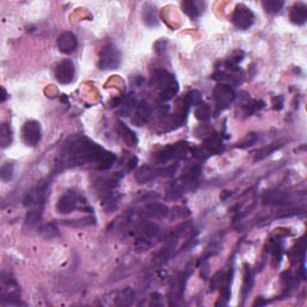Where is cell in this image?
<instances>
[{
    "label": "cell",
    "mask_w": 307,
    "mask_h": 307,
    "mask_svg": "<svg viewBox=\"0 0 307 307\" xmlns=\"http://www.w3.org/2000/svg\"><path fill=\"white\" fill-rule=\"evenodd\" d=\"M57 44L59 51L61 52L62 54H66L67 56V54L73 53V52L77 49L78 41L75 34L71 33V31H65V33H62L61 35L58 38Z\"/></svg>",
    "instance_id": "cell-13"
},
{
    "label": "cell",
    "mask_w": 307,
    "mask_h": 307,
    "mask_svg": "<svg viewBox=\"0 0 307 307\" xmlns=\"http://www.w3.org/2000/svg\"><path fill=\"white\" fill-rule=\"evenodd\" d=\"M118 131H119V135L122 136L123 141H124L127 145L130 146L137 145L138 143L137 136H136V133L133 132L130 127H127L124 123L119 122V124H118Z\"/></svg>",
    "instance_id": "cell-22"
},
{
    "label": "cell",
    "mask_w": 307,
    "mask_h": 307,
    "mask_svg": "<svg viewBox=\"0 0 307 307\" xmlns=\"http://www.w3.org/2000/svg\"><path fill=\"white\" fill-rule=\"evenodd\" d=\"M188 145L186 142H180V143L174 144V145L166 146L161 150L156 151L153 155V161L156 164H164L167 162L175 161V160L182 159L187 153Z\"/></svg>",
    "instance_id": "cell-5"
},
{
    "label": "cell",
    "mask_w": 307,
    "mask_h": 307,
    "mask_svg": "<svg viewBox=\"0 0 307 307\" xmlns=\"http://www.w3.org/2000/svg\"><path fill=\"white\" fill-rule=\"evenodd\" d=\"M263 202L266 205H285L290 202L289 196L281 191H267L263 197Z\"/></svg>",
    "instance_id": "cell-18"
},
{
    "label": "cell",
    "mask_w": 307,
    "mask_h": 307,
    "mask_svg": "<svg viewBox=\"0 0 307 307\" xmlns=\"http://www.w3.org/2000/svg\"><path fill=\"white\" fill-rule=\"evenodd\" d=\"M1 91H2V98H1V102H4L5 100L7 99V94H6V90H5V88H1Z\"/></svg>",
    "instance_id": "cell-43"
},
{
    "label": "cell",
    "mask_w": 307,
    "mask_h": 307,
    "mask_svg": "<svg viewBox=\"0 0 307 307\" xmlns=\"http://www.w3.org/2000/svg\"><path fill=\"white\" fill-rule=\"evenodd\" d=\"M169 210L166 205L161 203H150L148 205L144 206L143 211H142V216L145 219H164L168 216Z\"/></svg>",
    "instance_id": "cell-14"
},
{
    "label": "cell",
    "mask_w": 307,
    "mask_h": 307,
    "mask_svg": "<svg viewBox=\"0 0 307 307\" xmlns=\"http://www.w3.org/2000/svg\"><path fill=\"white\" fill-rule=\"evenodd\" d=\"M75 65L69 59L61 60L57 65L54 77L60 84H70L75 78Z\"/></svg>",
    "instance_id": "cell-11"
},
{
    "label": "cell",
    "mask_w": 307,
    "mask_h": 307,
    "mask_svg": "<svg viewBox=\"0 0 307 307\" xmlns=\"http://www.w3.org/2000/svg\"><path fill=\"white\" fill-rule=\"evenodd\" d=\"M151 109L150 104L146 101H140L136 106V111H135V118H133V122L136 123L138 126H142L150 120L151 118Z\"/></svg>",
    "instance_id": "cell-15"
},
{
    "label": "cell",
    "mask_w": 307,
    "mask_h": 307,
    "mask_svg": "<svg viewBox=\"0 0 307 307\" xmlns=\"http://www.w3.org/2000/svg\"><path fill=\"white\" fill-rule=\"evenodd\" d=\"M177 81L174 80V77H173L170 73H168L167 71L164 70H156L154 72L153 75V80H151V83H153L154 86H156V88L161 89V90H164V88H167V86L172 85L173 83H175Z\"/></svg>",
    "instance_id": "cell-17"
},
{
    "label": "cell",
    "mask_w": 307,
    "mask_h": 307,
    "mask_svg": "<svg viewBox=\"0 0 307 307\" xmlns=\"http://www.w3.org/2000/svg\"><path fill=\"white\" fill-rule=\"evenodd\" d=\"M1 304L2 305L20 304V289L17 283L6 272H2L1 275Z\"/></svg>",
    "instance_id": "cell-6"
},
{
    "label": "cell",
    "mask_w": 307,
    "mask_h": 307,
    "mask_svg": "<svg viewBox=\"0 0 307 307\" xmlns=\"http://www.w3.org/2000/svg\"><path fill=\"white\" fill-rule=\"evenodd\" d=\"M253 286V272H252L251 267L246 266L245 269V279H244V286H243V298L246 299L248 295Z\"/></svg>",
    "instance_id": "cell-28"
},
{
    "label": "cell",
    "mask_w": 307,
    "mask_h": 307,
    "mask_svg": "<svg viewBox=\"0 0 307 307\" xmlns=\"http://www.w3.org/2000/svg\"><path fill=\"white\" fill-rule=\"evenodd\" d=\"M14 177V166L10 164H5L0 169V178L4 183L10 182Z\"/></svg>",
    "instance_id": "cell-37"
},
{
    "label": "cell",
    "mask_w": 307,
    "mask_h": 307,
    "mask_svg": "<svg viewBox=\"0 0 307 307\" xmlns=\"http://www.w3.org/2000/svg\"><path fill=\"white\" fill-rule=\"evenodd\" d=\"M12 143V131L7 124H2L1 128H0V144H1V148H7V146L11 145Z\"/></svg>",
    "instance_id": "cell-27"
},
{
    "label": "cell",
    "mask_w": 307,
    "mask_h": 307,
    "mask_svg": "<svg viewBox=\"0 0 307 307\" xmlns=\"http://www.w3.org/2000/svg\"><path fill=\"white\" fill-rule=\"evenodd\" d=\"M122 62V53L114 44H107L100 52L99 66L101 70L118 69Z\"/></svg>",
    "instance_id": "cell-7"
},
{
    "label": "cell",
    "mask_w": 307,
    "mask_h": 307,
    "mask_svg": "<svg viewBox=\"0 0 307 307\" xmlns=\"http://www.w3.org/2000/svg\"><path fill=\"white\" fill-rule=\"evenodd\" d=\"M75 210H82V211L85 212H91L93 211V208L89 205L88 201L81 193H78L77 191H66L64 195L60 197L59 201H58L57 211L59 214L66 215L71 214Z\"/></svg>",
    "instance_id": "cell-3"
},
{
    "label": "cell",
    "mask_w": 307,
    "mask_h": 307,
    "mask_svg": "<svg viewBox=\"0 0 307 307\" xmlns=\"http://www.w3.org/2000/svg\"><path fill=\"white\" fill-rule=\"evenodd\" d=\"M305 248H306L305 239L303 238L300 239V241H299L298 244H296L295 247H293L292 251L289 252L292 263H296V262H299L300 259H304V257H305Z\"/></svg>",
    "instance_id": "cell-25"
},
{
    "label": "cell",
    "mask_w": 307,
    "mask_h": 307,
    "mask_svg": "<svg viewBox=\"0 0 307 307\" xmlns=\"http://www.w3.org/2000/svg\"><path fill=\"white\" fill-rule=\"evenodd\" d=\"M264 9L266 10V12L269 14H275V12H279L283 6L282 1H275V0H266L263 1Z\"/></svg>",
    "instance_id": "cell-38"
},
{
    "label": "cell",
    "mask_w": 307,
    "mask_h": 307,
    "mask_svg": "<svg viewBox=\"0 0 307 307\" xmlns=\"http://www.w3.org/2000/svg\"><path fill=\"white\" fill-rule=\"evenodd\" d=\"M225 276H227V275H225L224 271H219L217 274H215L211 279V283H210V290L214 292L215 289L221 287L222 283L225 282Z\"/></svg>",
    "instance_id": "cell-36"
},
{
    "label": "cell",
    "mask_w": 307,
    "mask_h": 307,
    "mask_svg": "<svg viewBox=\"0 0 307 307\" xmlns=\"http://www.w3.org/2000/svg\"><path fill=\"white\" fill-rule=\"evenodd\" d=\"M168 215H169L172 220H182L190 216L191 211L187 208H185V206H175V208L170 210Z\"/></svg>",
    "instance_id": "cell-33"
},
{
    "label": "cell",
    "mask_w": 307,
    "mask_h": 307,
    "mask_svg": "<svg viewBox=\"0 0 307 307\" xmlns=\"http://www.w3.org/2000/svg\"><path fill=\"white\" fill-rule=\"evenodd\" d=\"M143 22L145 23L148 27H156V25L159 24L156 9H155L154 5L145 4L143 6Z\"/></svg>",
    "instance_id": "cell-23"
},
{
    "label": "cell",
    "mask_w": 307,
    "mask_h": 307,
    "mask_svg": "<svg viewBox=\"0 0 307 307\" xmlns=\"http://www.w3.org/2000/svg\"><path fill=\"white\" fill-rule=\"evenodd\" d=\"M104 151V149L89 138L72 136L62 145L61 157L67 166H81L90 162L99 164Z\"/></svg>",
    "instance_id": "cell-1"
},
{
    "label": "cell",
    "mask_w": 307,
    "mask_h": 307,
    "mask_svg": "<svg viewBox=\"0 0 307 307\" xmlns=\"http://www.w3.org/2000/svg\"><path fill=\"white\" fill-rule=\"evenodd\" d=\"M203 149L209 154V156L215 154H221L224 151V143H222L221 136L219 133L210 135L204 142Z\"/></svg>",
    "instance_id": "cell-16"
},
{
    "label": "cell",
    "mask_w": 307,
    "mask_h": 307,
    "mask_svg": "<svg viewBox=\"0 0 307 307\" xmlns=\"http://www.w3.org/2000/svg\"><path fill=\"white\" fill-rule=\"evenodd\" d=\"M257 140H258V137H257L256 133H250V135H247V137L241 142V143H239L238 146H240V148H247V146L256 143Z\"/></svg>",
    "instance_id": "cell-41"
},
{
    "label": "cell",
    "mask_w": 307,
    "mask_h": 307,
    "mask_svg": "<svg viewBox=\"0 0 307 307\" xmlns=\"http://www.w3.org/2000/svg\"><path fill=\"white\" fill-rule=\"evenodd\" d=\"M135 100L132 99V96H127V98L120 100L117 103V107H119V113L123 117H127L131 112L135 109Z\"/></svg>",
    "instance_id": "cell-24"
},
{
    "label": "cell",
    "mask_w": 307,
    "mask_h": 307,
    "mask_svg": "<svg viewBox=\"0 0 307 307\" xmlns=\"http://www.w3.org/2000/svg\"><path fill=\"white\" fill-rule=\"evenodd\" d=\"M202 102V94L198 90H192L190 93H187V95L184 99V104H185L187 108L190 107H197Z\"/></svg>",
    "instance_id": "cell-30"
},
{
    "label": "cell",
    "mask_w": 307,
    "mask_h": 307,
    "mask_svg": "<svg viewBox=\"0 0 307 307\" xmlns=\"http://www.w3.org/2000/svg\"><path fill=\"white\" fill-rule=\"evenodd\" d=\"M214 100L216 102L217 111H224L235 100V91L228 84L221 83L214 89Z\"/></svg>",
    "instance_id": "cell-8"
},
{
    "label": "cell",
    "mask_w": 307,
    "mask_h": 307,
    "mask_svg": "<svg viewBox=\"0 0 307 307\" xmlns=\"http://www.w3.org/2000/svg\"><path fill=\"white\" fill-rule=\"evenodd\" d=\"M22 137L28 146H36L41 141V126L35 120H29L22 128Z\"/></svg>",
    "instance_id": "cell-10"
},
{
    "label": "cell",
    "mask_w": 307,
    "mask_h": 307,
    "mask_svg": "<svg viewBox=\"0 0 307 307\" xmlns=\"http://www.w3.org/2000/svg\"><path fill=\"white\" fill-rule=\"evenodd\" d=\"M157 44H155V51L157 52L159 54H162L166 52L167 48V41L166 40H161V41H157Z\"/></svg>",
    "instance_id": "cell-42"
},
{
    "label": "cell",
    "mask_w": 307,
    "mask_h": 307,
    "mask_svg": "<svg viewBox=\"0 0 307 307\" xmlns=\"http://www.w3.org/2000/svg\"><path fill=\"white\" fill-rule=\"evenodd\" d=\"M49 184L42 183L35 186L30 192L25 196L24 205L28 208V214L25 217V225L31 228L38 225L40 221L42 214H43L44 204H46L47 197H48Z\"/></svg>",
    "instance_id": "cell-2"
},
{
    "label": "cell",
    "mask_w": 307,
    "mask_h": 307,
    "mask_svg": "<svg viewBox=\"0 0 307 307\" xmlns=\"http://www.w3.org/2000/svg\"><path fill=\"white\" fill-rule=\"evenodd\" d=\"M156 177H160L159 169H154L151 167H142L136 172V180L140 184L151 182Z\"/></svg>",
    "instance_id": "cell-20"
},
{
    "label": "cell",
    "mask_w": 307,
    "mask_h": 307,
    "mask_svg": "<svg viewBox=\"0 0 307 307\" xmlns=\"http://www.w3.org/2000/svg\"><path fill=\"white\" fill-rule=\"evenodd\" d=\"M266 106L263 101H259V100H252V101L247 102V103L244 106V111H245L246 115H252L253 113H256L259 109H262Z\"/></svg>",
    "instance_id": "cell-34"
},
{
    "label": "cell",
    "mask_w": 307,
    "mask_h": 307,
    "mask_svg": "<svg viewBox=\"0 0 307 307\" xmlns=\"http://www.w3.org/2000/svg\"><path fill=\"white\" fill-rule=\"evenodd\" d=\"M161 235L162 230L159 225L154 222H145L138 228L136 233V250L138 252L148 251L161 238Z\"/></svg>",
    "instance_id": "cell-4"
},
{
    "label": "cell",
    "mask_w": 307,
    "mask_h": 307,
    "mask_svg": "<svg viewBox=\"0 0 307 307\" xmlns=\"http://www.w3.org/2000/svg\"><path fill=\"white\" fill-rule=\"evenodd\" d=\"M64 225H73V227H80V225H89L95 224L94 219H83V220H70L67 222H62Z\"/></svg>",
    "instance_id": "cell-39"
},
{
    "label": "cell",
    "mask_w": 307,
    "mask_h": 307,
    "mask_svg": "<svg viewBox=\"0 0 307 307\" xmlns=\"http://www.w3.org/2000/svg\"><path fill=\"white\" fill-rule=\"evenodd\" d=\"M307 20V6L303 2L295 4L290 11V20L296 25H303Z\"/></svg>",
    "instance_id": "cell-19"
},
{
    "label": "cell",
    "mask_w": 307,
    "mask_h": 307,
    "mask_svg": "<svg viewBox=\"0 0 307 307\" xmlns=\"http://www.w3.org/2000/svg\"><path fill=\"white\" fill-rule=\"evenodd\" d=\"M178 243V235L173 233L172 237H170L166 241V245L161 248L154 257V263L156 266H164V263H167L169 261V258L172 257L173 251H174L175 246Z\"/></svg>",
    "instance_id": "cell-12"
},
{
    "label": "cell",
    "mask_w": 307,
    "mask_h": 307,
    "mask_svg": "<svg viewBox=\"0 0 307 307\" xmlns=\"http://www.w3.org/2000/svg\"><path fill=\"white\" fill-rule=\"evenodd\" d=\"M117 161V157L114 154H112L111 151H104V154L102 155V157L100 159L98 168L100 170H108L113 167V164Z\"/></svg>",
    "instance_id": "cell-26"
},
{
    "label": "cell",
    "mask_w": 307,
    "mask_h": 307,
    "mask_svg": "<svg viewBox=\"0 0 307 307\" xmlns=\"http://www.w3.org/2000/svg\"><path fill=\"white\" fill-rule=\"evenodd\" d=\"M183 9L185 11V14L191 18H197L201 15V10H199L198 4L195 1H184Z\"/></svg>",
    "instance_id": "cell-32"
},
{
    "label": "cell",
    "mask_w": 307,
    "mask_h": 307,
    "mask_svg": "<svg viewBox=\"0 0 307 307\" xmlns=\"http://www.w3.org/2000/svg\"><path fill=\"white\" fill-rule=\"evenodd\" d=\"M120 202V196L117 192H106L102 197L101 205L104 211L112 212L118 208Z\"/></svg>",
    "instance_id": "cell-21"
},
{
    "label": "cell",
    "mask_w": 307,
    "mask_h": 307,
    "mask_svg": "<svg viewBox=\"0 0 307 307\" xmlns=\"http://www.w3.org/2000/svg\"><path fill=\"white\" fill-rule=\"evenodd\" d=\"M195 115L199 122H208L210 117H211V109H210L208 104L202 103L201 102V103L196 107Z\"/></svg>",
    "instance_id": "cell-29"
},
{
    "label": "cell",
    "mask_w": 307,
    "mask_h": 307,
    "mask_svg": "<svg viewBox=\"0 0 307 307\" xmlns=\"http://www.w3.org/2000/svg\"><path fill=\"white\" fill-rule=\"evenodd\" d=\"M178 90H179V85H178V83L177 82L173 83L172 85L167 86V88H164V90H161V100L162 101H169V100H172L175 95H177Z\"/></svg>",
    "instance_id": "cell-35"
},
{
    "label": "cell",
    "mask_w": 307,
    "mask_h": 307,
    "mask_svg": "<svg viewBox=\"0 0 307 307\" xmlns=\"http://www.w3.org/2000/svg\"><path fill=\"white\" fill-rule=\"evenodd\" d=\"M281 146H283V144L280 142V143L270 144L269 146L259 149V150L256 153V161H258V160H263L264 157L269 156V155H271L274 151H276L277 149H280Z\"/></svg>",
    "instance_id": "cell-31"
},
{
    "label": "cell",
    "mask_w": 307,
    "mask_h": 307,
    "mask_svg": "<svg viewBox=\"0 0 307 307\" xmlns=\"http://www.w3.org/2000/svg\"><path fill=\"white\" fill-rule=\"evenodd\" d=\"M41 233H42V235H43V237L51 239V238L56 237V235L58 234V229H57L56 225H44L43 228H42Z\"/></svg>",
    "instance_id": "cell-40"
},
{
    "label": "cell",
    "mask_w": 307,
    "mask_h": 307,
    "mask_svg": "<svg viewBox=\"0 0 307 307\" xmlns=\"http://www.w3.org/2000/svg\"><path fill=\"white\" fill-rule=\"evenodd\" d=\"M232 22L238 29L246 30L251 28L254 22L253 12L245 5H238L232 16Z\"/></svg>",
    "instance_id": "cell-9"
}]
</instances>
